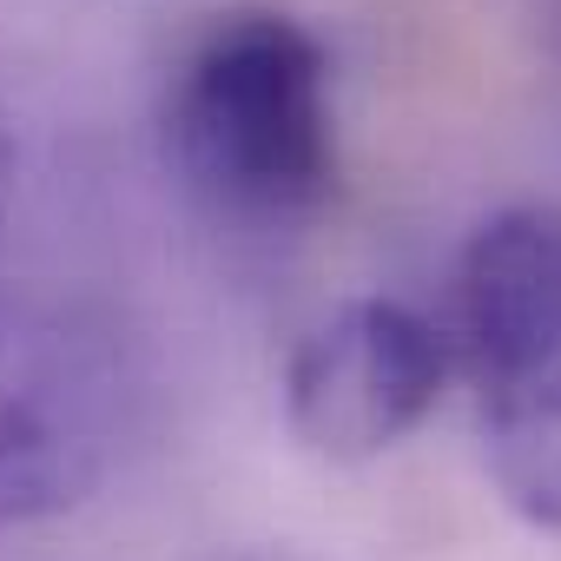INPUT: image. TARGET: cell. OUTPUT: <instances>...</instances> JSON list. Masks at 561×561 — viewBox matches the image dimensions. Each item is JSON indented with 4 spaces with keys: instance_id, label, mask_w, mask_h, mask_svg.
Listing matches in <instances>:
<instances>
[{
    "instance_id": "cell-1",
    "label": "cell",
    "mask_w": 561,
    "mask_h": 561,
    "mask_svg": "<svg viewBox=\"0 0 561 561\" xmlns=\"http://www.w3.org/2000/svg\"><path fill=\"white\" fill-rule=\"evenodd\" d=\"M165 139L179 172L231 218L285 225L337 185V106L324 41L277 8L218 14L172 73Z\"/></svg>"
},
{
    "instance_id": "cell-2",
    "label": "cell",
    "mask_w": 561,
    "mask_h": 561,
    "mask_svg": "<svg viewBox=\"0 0 561 561\" xmlns=\"http://www.w3.org/2000/svg\"><path fill=\"white\" fill-rule=\"evenodd\" d=\"M456 364L502 502L561 535V198L495 211L456 277Z\"/></svg>"
},
{
    "instance_id": "cell-3",
    "label": "cell",
    "mask_w": 561,
    "mask_h": 561,
    "mask_svg": "<svg viewBox=\"0 0 561 561\" xmlns=\"http://www.w3.org/2000/svg\"><path fill=\"white\" fill-rule=\"evenodd\" d=\"M133 410L106 324L0 285V535L100 489Z\"/></svg>"
},
{
    "instance_id": "cell-4",
    "label": "cell",
    "mask_w": 561,
    "mask_h": 561,
    "mask_svg": "<svg viewBox=\"0 0 561 561\" xmlns=\"http://www.w3.org/2000/svg\"><path fill=\"white\" fill-rule=\"evenodd\" d=\"M456 344L403 298L337 305L285 370V423L324 462H370L397 449L443 397Z\"/></svg>"
},
{
    "instance_id": "cell-5",
    "label": "cell",
    "mask_w": 561,
    "mask_h": 561,
    "mask_svg": "<svg viewBox=\"0 0 561 561\" xmlns=\"http://www.w3.org/2000/svg\"><path fill=\"white\" fill-rule=\"evenodd\" d=\"M8 211H14V146H8V126H0V238H8Z\"/></svg>"
}]
</instances>
